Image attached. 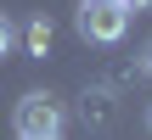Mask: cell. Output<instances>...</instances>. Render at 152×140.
Listing matches in <instances>:
<instances>
[{
	"instance_id": "5b68a950",
	"label": "cell",
	"mask_w": 152,
	"mask_h": 140,
	"mask_svg": "<svg viewBox=\"0 0 152 140\" xmlns=\"http://www.w3.org/2000/svg\"><path fill=\"white\" fill-rule=\"evenodd\" d=\"M124 11H152V0H124Z\"/></svg>"
},
{
	"instance_id": "52a82bcc",
	"label": "cell",
	"mask_w": 152,
	"mask_h": 140,
	"mask_svg": "<svg viewBox=\"0 0 152 140\" xmlns=\"http://www.w3.org/2000/svg\"><path fill=\"white\" fill-rule=\"evenodd\" d=\"M147 129H152V112H147Z\"/></svg>"
},
{
	"instance_id": "8992f818",
	"label": "cell",
	"mask_w": 152,
	"mask_h": 140,
	"mask_svg": "<svg viewBox=\"0 0 152 140\" xmlns=\"http://www.w3.org/2000/svg\"><path fill=\"white\" fill-rule=\"evenodd\" d=\"M141 73H152V39H147V51H141Z\"/></svg>"
},
{
	"instance_id": "3957f363",
	"label": "cell",
	"mask_w": 152,
	"mask_h": 140,
	"mask_svg": "<svg viewBox=\"0 0 152 140\" xmlns=\"http://www.w3.org/2000/svg\"><path fill=\"white\" fill-rule=\"evenodd\" d=\"M23 39H28V51H34V56H45V51H51V17L39 11V17L28 22V34H23Z\"/></svg>"
},
{
	"instance_id": "6da1fadb",
	"label": "cell",
	"mask_w": 152,
	"mask_h": 140,
	"mask_svg": "<svg viewBox=\"0 0 152 140\" xmlns=\"http://www.w3.org/2000/svg\"><path fill=\"white\" fill-rule=\"evenodd\" d=\"M73 28H79V39H90V45H118V39L130 34V11H124V0H79Z\"/></svg>"
},
{
	"instance_id": "277c9868",
	"label": "cell",
	"mask_w": 152,
	"mask_h": 140,
	"mask_svg": "<svg viewBox=\"0 0 152 140\" xmlns=\"http://www.w3.org/2000/svg\"><path fill=\"white\" fill-rule=\"evenodd\" d=\"M11 45H17V28H11V17H6V11H0V62H6V56H11Z\"/></svg>"
},
{
	"instance_id": "7a4b0ae2",
	"label": "cell",
	"mask_w": 152,
	"mask_h": 140,
	"mask_svg": "<svg viewBox=\"0 0 152 140\" xmlns=\"http://www.w3.org/2000/svg\"><path fill=\"white\" fill-rule=\"evenodd\" d=\"M11 129H17V140H56L62 135V107L45 90H28L11 112Z\"/></svg>"
}]
</instances>
